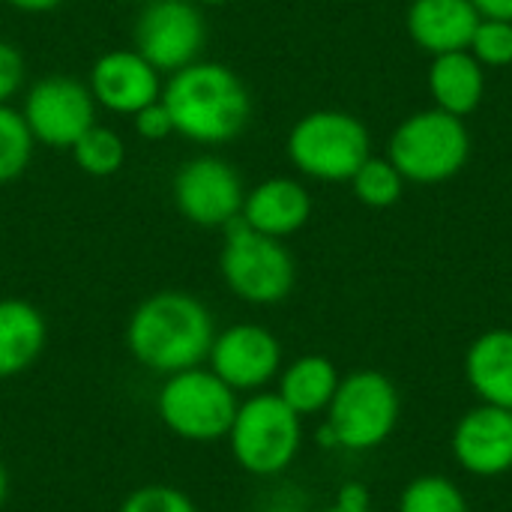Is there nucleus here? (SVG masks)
<instances>
[{
  "label": "nucleus",
  "mask_w": 512,
  "mask_h": 512,
  "mask_svg": "<svg viewBox=\"0 0 512 512\" xmlns=\"http://www.w3.org/2000/svg\"><path fill=\"white\" fill-rule=\"evenodd\" d=\"M162 105L174 132L201 147H219L243 135L252 120V96L243 78L216 60H195L162 84Z\"/></svg>",
  "instance_id": "obj_1"
},
{
  "label": "nucleus",
  "mask_w": 512,
  "mask_h": 512,
  "mask_svg": "<svg viewBox=\"0 0 512 512\" xmlns=\"http://www.w3.org/2000/svg\"><path fill=\"white\" fill-rule=\"evenodd\" d=\"M216 339L210 309L186 291H156L135 306L126 324V348L144 369L168 378L207 360Z\"/></svg>",
  "instance_id": "obj_2"
},
{
  "label": "nucleus",
  "mask_w": 512,
  "mask_h": 512,
  "mask_svg": "<svg viewBox=\"0 0 512 512\" xmlns=\"http://www.w3.org/2000/svg\"><path fill=\"white\" fill-rule=\"evenodd\" d=\"M285 150L303 177L348 183L372 156V138L360 117L339 108H318L291 126Z\"/></svg>",
  "instance_id": "obj_3"
},
{
  "label": "nucleus",
  "mask_w": 512,
  "mask_h": 512,
  "mask_svg": "<svg viewBox=\"0 0 512 512\" xmlns=\"http://www.w3.org/2000/svg\"><path fill=\"white\" fill-rule=\"evenodd\" d=\"M471 156V135L462 117L441 108L417 111L405 117L387 144V159L405 177V183L435 186L453 180Z\"/></svg>",
  "instance_id": "obj_4"
},
{
  "label": "nucleus",
  "mask_w": 512,
  "mask_h": 512,
  "mask_svg": "<svg viewBox=\"0 0 512 512\" xmlns=\"http://www.w3.org/2000/svg\"><path fill=\"white\" fill-rule=\"evenodd\" d=\"M225 243L219 255V273L228 291L252 306L282 303L297 282V264L288 246L276 237L258 234L243 222L231 219L225 228Z\"/></svg>",
  "instance_id": "obj_5"
},
{
  "label": "nucleus",
  "mask_w": 512,
  "mask_h": 512,
  "mask_svg": "<svg viewBox=\"0 0 512 512\" xmlns=\"http://www.w3.org/2000/svg\"><path fill=\"white\" fill-rule=\"evenodd\" d=\"M234 462L255 477H276L297 459L303 447V417L294 414L279 393L258 390L237 405L228 429Z\"/></svg>",
  "instance_id": "obj_6"
},
{
  "label": "nucleus",
  "mask_w": 512,
  "mask_h": 512,
  "mask_svg": "<svg viewBox=\"0 0 512 512\" xmlns=\"http://www.w3.org/2000/svg\"><path fill=\"white\" fill-rule=\"evenodd\" d=\"M237 405V393L204 366L168 375L156 393V414L162 426L192 444L225 438L234 423Z\"/></svg>",
  "instance_id": "obj_7"
},
{
  "label": "nucleus",
  "mask_w": 512,
  "mask_h": 512,
  "mask_svg": "<svg viewBox=\"0 0 512 512\" xmlns=\"http://www.w3.org/2000/svg\"><path fill=\"white\" fill-rule=\"evenodd\" d=\"M399 414L396 384L378 369H357L339 381L324 423L336 435V447L363 453L381 447L396 432Z\"/></svg>",
  "instance_id": "obj_8"
},
{
  "label": "nucleus",
  "mask_w": 512,
  "mask_h": 512,
  "mask_svg": "<svg viewBox=\"0 0 512 512\" xmlns=\"http://www.w3.org/2000/svg\"><path fill=\"white\" fill-rule=\"evenodd\" d=\"M135 51L159 72L171 75L201 60L207 24L195 0H147L132 27Z\"/></svg>",
  "instance_id": "obj_9"
},
{
  "label": "nucleus",
  "mask_w": 512,
  "mask_h": 512,
  "mask_svg": "<svg viewBox=\"0 0 512 512\" xmlns=\"http://www.w3.org/2000/svg\"><path fill=\"white\" fill-rule=\"evenodd\" d=\"M21 117L36 144L72 150V144L96 123V99L78 78L45 75L27 87Z\"/></svg>",
  "instance_id": "obj_10"
},
{
  "label": "nucleus",
  "mask_w": 512,
  "mask_h": 512,
  "mask_svg": "<svg viewBox=\"0 0 512 512\" xmlns=\"http://www.w3.org/2000/svg\"><path fill=\"white\" fill-rule=\"evenodd\" d=\"M177 213L198 228H225L240 216L246 186L240 171L213 153L186 159L171 183Z\"/></svg>",
  "instance_id": "obj_11"
},
{
  "label": "nucleus",
  "mask_w": 512,
  "mask_h": 512,
  "mask_svg": "<svg viewBox=\"0 0 512 512\" xmlns=\"http://www.w3.org/2000/svg\"><path fill=\"white\" fill-rule=\"evenodd\" d=\"M207 363L234 393H258L279 378L282 345L261 324H231L216 333Z\"/></svg>",
  "instance_id": "obj_12"
},
{
  "label": "nucleus",
  "mask_w": 512,
  "mask_h": 512,
  "mask_svg": "<svg viewBox=\"0 0 512 512\" xmlns=\"http://www.w3.org/2000/svg\"><path fill=\"white\" fill-rule=\"evenodd\" d=\"M87 87L111 114L132 117L162 96V72L147 63L135 48H114L96 57L90 66Z\"/></svg>",
  "instance_id": "obj_13"
},
{
  "label": "nucleus",
  "mask_w": 512,
  "mask_h": 512,
  "mask_svg": "<svg viewBox=\"0 0 512 512\" xmlns=\"http://www.w3.org/2000/svg\"><path fill=\"white\" fill-rule=\"evenodd\" d=\"M453 456L474 477H504L512 471V411L477 405L453 429Z\"/></svg>",
  "instance_id": "obj_14"
},
{
  "label": "nucleus",
  "mask_w": 512,
  "mask_h": 512,
  "mask_svg": "<svg viewBox=\"0 0 512 512\" xmlns=\"http://www.w3.org/2000/svg\"><path fill=\"white\" fill-rule=\"evenodd\" d=\"M240 216L258 234L285 240L309 222L312 195L294 177H270V180H261L258 186L246 189Z\"/></svg>",
  "instance_id": "obj_15"
},
{
  "label": "nucleus",
  "mask_w": 512,
  "mask_h": 512,
  "mask_svg": "<svg viewBox=\"0 0 512 512\" xmlns=\"http://www.w3.org/2000/svg\"><path fill=\"white\" fill-rule=\"evenodd\" d=\"M480 18L483 15L471 0H411L405 27L417 48L438 57L468 51Z\"/></svg>",
  "instance_id": "obj_16"
},
{
  "label": "nucleus",
  "mask_w": 512,
  "mask_h": 512,
  "mask_svg": "<svg viewBox=\"0 0 512 512\" xmlns=\"http://www.w3.org/2000/svg\"><path fill=\"white\" fill-rule=\"evenodd\" d=\"M45 342H48L45 315L21 297H3L0 300V381L24 375L42 357Z\"/></svg>",
  "instance_id": "obj_17"
},
{
  "label": "nucleus",
  "mask_w": 512,
  "mask_h": 512,
  "mask_svg": "<svg viewBox=\"0 0 512 512\" xmlns=\"http://www.w3.org/2000/svg\"><path fill=\"white\" fill-rule=\"evenodd\" d=\"M465 381L480 402L512 411V330L495 327L477 336L465 354Z\"/></svg>",
  "instance_id": "obj_18"
},
{
  "label": "nucleus",
  "mask_w": 512,
  "mask_h": 512,
  "mask_svg": "<svg viewBox=\"0 0 512 512\" xmlns=\"http://www.w3.org/2000/svg\"><path fill=\"white\" fill-rule=\"evenodd\" d=\"M429 93L435 108L465 120L486 96V66L471 51L438 54L429 66Z\"/></svg>",
  "instance_id": "obj_19"
},
{
  "label": "nucleus",
  "mask_w": 512,
  "mask_h": 512,
  "mask_svg": "<svg viewBox=\"0 0 512 512\" xmlns=\"http://www.w3.org/2000/svg\"><path fill=\"white\" fill-rule=\"evenodd\" d=\"M342 375L324 354H303L279 372V399L300 417H312L330 408Z\"/></svg>",
  "instance_id": "obj_20"
},
{
  "label": "nucleus",
  "mask_w": 512,
  "mask_h": 512,
  "mask_svg": "<svg viewBox=\"0 0 512 512\" xmlns=\"http://www.w3.org/2000/svg\"><path fill=\"white\" fill-rule=\"evenodd\" d=\"M72 159L75 165L87 174V177H114L123 162H126V141L120 138V132H114L111 126L93 123L75 144H72Z\"/></svg>",
  "instance_id": "obj_21"
},
{
  "label": "nucleus",
  "mask_w": 512,
  "mask_h": 512,
  "mask_svg": "<svg viewBox=\"0 0 512 512\" xmlns=\"http://www.w3.org/2000/svg\"><path fill=\"white\" fill-rule=\"evenodd\" d=\"M348 183H351L357 201L372 210L393 207L405 192V177L396 171V165L387 156H369Z\"/></svg>",
  "instance_id": "obj_22"
},
{
  "label": "nucleus",
  "mask_w": 512,
  "mask_h": 512,
  "mask_svg": "<svg viewBox=\"0 0 512 512\" xmlns=\"http://www.w3.org/2000/svg\"><path fill=\"white\" fill-rule=\"evenodd\" d=\"M399 512H471L465 492L441 474H423L402 489Z\"/></svg>",
  "instance_id": "obj_23"
},
{
  "label": "nucleus",
  "mask_w": 512,
  "mask_h": 512,
  "mask_svg": "<svg viewBox=\"0 0 512 512\" xmlns=\"http://www.w3.org/2000/svg\"><path fill=\"white\" fill-rule=\"evenodd\" d=\"M33 135L18 108L0 105V186L18 180L33 159Z\"/></svg>",
  "instance_id": "obj_24"
},
{
  "label": "nucleus",
  "mask_w": 512,
  "mask_h": 512,
  "mask_svg": "<svg viewBox=\"0 0 512 512\" xmlns=\"http://www.w3.org/2000/svg\"><path fill=\"white\" fill-rule=\"evenodd\" d=\"M468 51L486 69H504L512 63V21L501 18H480Z\"/></svg>",
  "instance_id": "obj_25"
},
{
  "label": "nucleus",
  "mask_w": 512,
  "mask_h": 512,
  "mask_svg": "<svg viewBox=\"0 0 512 512\" xmlns=\"http://www.w3.org/2000/svg\"><path fill=\"white\" fill-rule=\"evenodd\" d=\"M120 512H198V507L183 489L153 483V486H141L129 492L126 501L120 504Z\"/></svg>",
  "instance_id": "obj_26"
},
{
  "label": "nucleus",
  "mask_w": 512,
  "mask_h": 512,
  "mask_svg": "<svg viewBox=\"0 0 512 512\" xmlns=\"http://www.w3.org/2000/svg\"><path fill=\"white\" fill-rule=\"evenodd\" d=\"M24 78H27L24 54L12 42L0 39V105H9L24 90Z\"/></svg>",
  "instance_id": "obj_27"
},
{
  "label": "nucleus",
  "mask_w": 512,
  "mask_h": 512,
  "mask_svg": "<svg viewBox=\"0 0 512 512\" xmlns=\"http://www.w3.org/2000/svg\"><path fill=\"white\" fill-rule=\"evenodd\" d=\"M132 129H135L138 138L153 141V144L165 141L168 135H174V123H171V114L162 105V99H156L147 108H141L138 114H132Z\"/></svg>",
  "instance_id": "obj_28"
},
{
  "label": "nucleus",
  "mask_w": 512,
  "mask_h": 512,
  "mask_svg": "<svg viewBox=\"0 0 512 512\" xmlns=\"http://www.w3.org/2000/svg\"><path fill=\"white\" fill-rule=\"evenodd\" d=\"M327 512H372V498L363 483H345L336 495V504Z\"/></svg>",
  "instance_id": "obj_29"
},
{
  "label": "nucleus",
  "mask_w": 512,
  "mask_h": 512,
  "mask_svg": "<svg viewBox=\"0 0 512 512\" xmlns=\"http://www.w3.org/2000/svg\"><path fill=\"white\" fill-rule=\"evenodd\" d=\"M483 18H501L512 21V0H471Z\"/></svg>",
  "instance_id": "obj_30"
},
{
  "label": "nucleus",
  "mask_w": 512,
  "mask_h": 512,
  "mask_svg": "<svg viewBox=\"0 0 512 512\" xmlns=\"http://www.w3.org/2000/svg\"><path fill=\"white\" fill-rule=\"evenodd\" d=\"M6 6L18 9V12H30V15H39V12H51L57 9L63 0H3Z\"/></svg>",
  "instance_id": "obj_31"
},
{
  "label": "nucleus",
  "mask_w": 512,
  "mask_h": 512,
  "mask_svg": "<svg viewBox=\"0 0 512 512\" xmlns=\"http://www.w3.org/2000/svg\"><path fill=\"white\" fill-rule=\"evenodd\" d=\"M6 495H9V474H6V465L0 462V507L6 504Z\"/></svg>",
  "instance_id": "obj_32"
},
{
  "label": "nucleus",
  "mask_w": 512,
  "mask_h": 512,
  "mask_svg": "<svg viewBox=\"0 0 512 512\" xmlns=\"http://www.w3.org/2000/svg\"><path fill=\"white\" fill-rule=\"evenodd\" d=\"M198 6H225V3H231V0H195Z\"/></svg>",
  "instance_id": "obj_33"
},
{
  "label": "nucleus",
  "mask_w": 512,
  "mask_h": 512,
  "mask_svg": "<svg viewBox=\"0 0 512 512\" xmlns=\"http://www.w3.org/2000/svg\"><path fill=\"white\" fill-rule=\"evenodd\" d=\"M285 512H306V510H285Z\"/></svg>",
  "instance_id": "obj_34"
}]
</instances>
